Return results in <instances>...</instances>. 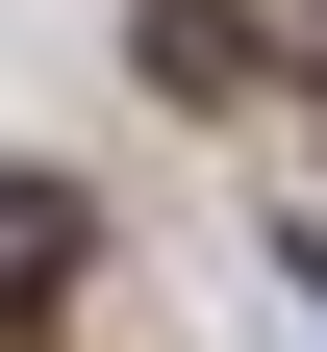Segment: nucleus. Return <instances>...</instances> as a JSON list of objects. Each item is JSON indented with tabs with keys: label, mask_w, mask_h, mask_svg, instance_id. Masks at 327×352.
I'll use <instances>...</instances> for the list:
<instances>
[{
	"label": "nucleus",
	"mask_w": 327,
	"mask_h": 352,
	"mask_svg": "<svg viewBox=\"0 0 327 352\" xmlns=\"http://www.w3.org/2000/svg\"><path fill=\"white\" fill-rule=\"evenodd\" d=\"M51 302H76V201H51V176H0V327H51Z\"/></svg>",
	"instance_id": "obj_1"
}]
</instances>
